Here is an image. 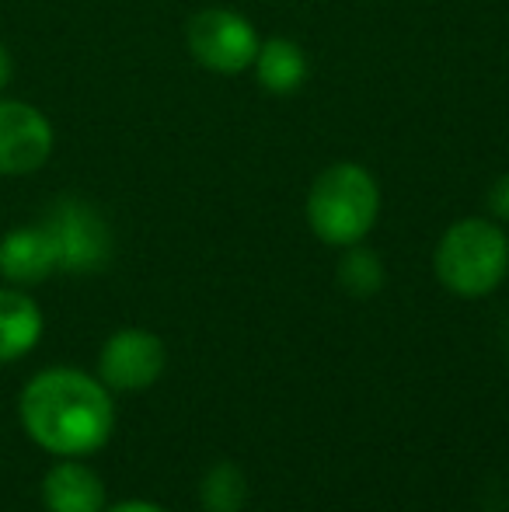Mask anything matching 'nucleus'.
Wrapping results in <instances>:
<instances>
[{
	"instance_id": "1",
	"label": "nucleus",
	"mask_w": 509,
	"mask_h": 512,
	"mask_svg": "<svg viewBox=\"0 0 509 512\" xmlns=\"http://www.w3.org/2000/svg\"><path fill=\"white\" fill-rule=\"evenodd\" d=\"M21 425L56 457H84L109 443L116 429L109 387L81 370H46L21 394Z\"/></svg>"
},
{
	"instance_id": "2",
	"label": "nucleus",
	"mask_w": 509,
	"mask_h": 512,
	"mask_svg": "<svg viewBox=\"0 0 509 512\" xmlns=\"http://www.w3.org/2000/svg\"><path fill=\"white\" fill-rule=\"evenodd\" d=\"M381 213V189L360 164H332L321 171L307 196V223L314 237L332 248H353L374 230Z\"/></svg>"
},
{
	"instance_id": "3",
	"label": "nucleus",
	"mask_w": 509,
	"mask_h": 512,
	"mask_svg": "<svg viewBox=\"0 0 509 512\" xmlns=\"http://www.w3.org/2000/svg\"><path fill=\"white\" fill-rule=\"evenodd\" d=\"M436 279L454 297H489L509 272V237L482 216L457 220L436 244Z\"/></svg>"
},
{
	"instance_id": "4",
	"label": "nucleus",
	"mask_w": 509,
	"mask_h": 512,
	"mask_svg": "<svg viewBox=\"0 0 509 512\" xmlns=\"http://www.w3.org/2000/svg\"><path fill=\"white\" fill-rule=\"evenodd\" d=\"M49 241L56 251V269L63 272H102L112 258V230L95 206L81 199H60L49 206L46 220Z\"/></svg>"
},
{
	"instance_id": "5",
	"label": "nucleus",
	"mask_w": 509,
	"mask_h": 512,
	"mask_svg": "<svg viewBox=\"0 0 509 512\" xmlns=\"http://www.w3.org/2000/svg\"><path fill=\"white\" fill-rule=\"evenodd\" d=\"M258 32L241 14L210 7L189 21V49L206 70L217 74H241L258 56Z\"/></svg>"
},
{
	"instance_id": "6",
	"label": "nucleus",
	"mask_w": 509,
	"mask_h": 512,
	"mask_svg": "<svg viewBox=\"0 0 509 512\" xmlns=\"http://www.w3.org/2000/svg\"><path fill=\"white\" fill-rule=\"evenodd\" d=\"M164 363H168V349L154 331L143 328H123L102 345L98 356V380L109 391L136 394L147 391L161 380Z\"/></svg>"
},
{
	"instance_id": "7",
	"label": "nucleus",
	"mask_w": 509,
	"mask_h": 512,
	"mask_svg": "<svg viewBox=\"0 0 509 512\" xmlns=\"http://www.w3.org/2000/svg\"><path fill=\"white\" fill-rule=\"evenodd\" d=\"M53 154V126L28 102L0 98V175H32Z\"/></svg>"
},
{
	"instance_id": "8",
	"label": "nucleus",
	"mask_w": 509,
	"mask_h": 512,
	"mask_svg": "<svg viewBox=\"0 0 509 512\" xmlns=\"http://www.w3.org/2000/svg\"><path fill=\"white\" fill-rule=\"evenodd\" d=\"M56 272V251L46 227H14L0 237V276L18 286H35Z\"/></svg>"
},
{
	"instance_id": "9",
	"label": "nucleus",
	"mask_w": 509,
	"mask_h": 512,
	"mask_svg": "<svg viewBox=\"0 0 509 512\" xmlns=\"http://www.w3.org/2000/svg\"><path fill=\"white\" fill-rule=\"evenodd\" d=\"M42 506L49 512H102L105 485L91 467L67 457L42 478Z\"/></svg>"
},
{
	"instance_id": "10",
	"label": "nucleus",
	"mask_w": 509,
	"mask_h": 512,
	"mask_svg": "<svg viewBox=\"0 0 509 512\" xmlns=\"http://www.w3.org/2000/svg\"><path fill=\"white\" fill-rule=\"evenodd\" d=\"M42 338V310L18 290H0V363H14Z\"/></svg>"
},
{
	"instance_id": "11",
	"label": "nucleus",
	"mask_w": 509,
	"mask_h": 512,
	"mask_svg": "<svg viewBox=\"0 0 509 512\" xmlns=\"http://www.w3.org/2000/svg\"><path fill=\"white\" fill-rule=\"evenodd\" d=\"M255 74L258 84L272 95H293L304 88L307 81V56L297 42L290 39H269L258 46L255 56Z\"/></svg>"
},
{
	"instance_id": "12",
	"label": "nucleus",
	"mask_w": 509,
	"mask_h": 512,
	"mask_svg": "<svg viewBox=\"0 0 509 512\" xmlns=\"http://www.w3.org/2000/svg\"><path fill=\"white\" fill-rule=\"evenodd\" d=\"M199 499H203L206 512H241L248 502V481L245 471L231 460H220L217 467H210L199 485Z\"/></svg>"
},
{
	"instance_id": "13",
	"label": "nucleus",
	"mask_w": 509,
	"mask_h": 512,
	"mask_svg": "<svg viewBox=\"0 0 509 512\" xmlns=\"http://www.w3.org/2000/svg\"><path fill=\"white\" fill-rule=\"evenodd\" d=\"M339 286L353 297H374L384 286V265L374 251L353 248L339 262Z\"/></svg>"
},
{
	"instance_id": "14",
	"label": "nucleus",
	"mask_w": 509,
	"mask_h": 512,
	"mask_svg": "<svg viewBox=\"0 0 509 512\" xmlns=\"http://www.w3.org/2000/svg\"><path fill=\"white\" fill-rule=\"evenodd\" d=\"M489 206H492V213H496L499 220H506V223H509V175H503L496 185H492Z\"/></svg>"
},
{
	"instance_id": "15",
	"label": "nucleus",
	"mask_w": 509,
	"mask_h": 512,
	"mask_svg": "<svg viewBox=\"0 0 509 512\" xmlns=\"http://www.w3.org/2000/svg\"><path fill=\"white\" fill-rule=\"evenodd\" d=\"M109 512H168L161 506H154V502H143V499H133V502H123V506L109 509Z\"/></svg>"
},
{
	"instance_id": "16",
	"label": "nucleus",
	"mask_w": 509,
	"mask_h": 512,
	"mask_svg": "<svg viewBox=\"0 0 509 512\" xmlns=\"http://www.w3.org/2000/svg\"><path fill=\"white\" fill-rule=\"evenodd\" d=\"M11 77H14V63H11V53H7L4 46H0V91L11 84Z\"/></svg>"
}]
</instances>
